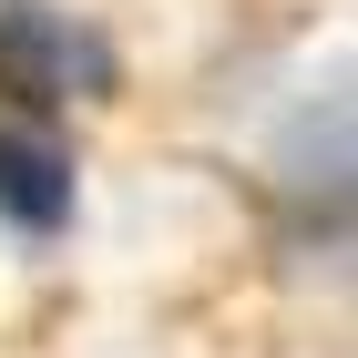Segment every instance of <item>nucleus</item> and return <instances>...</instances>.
<instances>
[{"mask_svg": "<svg viewBox=\"0 0 358 358\" xmlns=\"http://www.w3.org/2000/svg\"><path fill=\"white\" fill-rule=\"evenodd\" d=\"M72 92H113V52L52 0H0V103L10 113H62Z\"/></svg>", "mask_w": 358, "mask_h": 358, "instance_id": "obj_1", "label": "nucleus"}, {"mask_svg": "<svg viewBox=\"0 0 358 358\" xmlns=\"http://www.w3.org/2000/svg\"><path fill=\"white\" fill-rule=\"evenodd\" d=\"M72 205H83V174L52 143V123L0 103V225L21 246H52V236H72Z\"/></svg>", "mask_w": 358, "mask_h": 358, "instance_id": "obj_2", "label": "nucleus"}]
</instances>
